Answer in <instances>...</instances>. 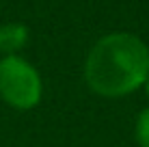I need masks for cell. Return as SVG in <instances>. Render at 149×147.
<instances>
[{"label": "cell", "mask_w": 149, "mask_h": 147, "mask_svg": "<svg viewBox=\"0 0 149 147\" xmlns=\"http://www.w3.org/2000/svg\"><path fill=\"white\" fill-rule=\"evenodd\" d=\"M134 136L138 147H149V108H143L134 123Z\"/></svg>", "instance_id": "277c9868"}, {"label": "cell", "mask_w": 149, "mask_h": 147, "mask_svg": "<svg viewBox=\"0 0 149 147\" xmlns=\"http://www.w3.org/2000/svg\"><path fill=\"white\" fill-rule=\"evenodd\" d=\"M28 41V28L24 24H4L0 26V52L4 56H13Z\"/></svg>", "instance_id": "3957f363"}, {"label": "cell", "mask_w": 149, "mask_h": 147, "mask_svg": "<svg viewBox=\"0 0 149 147\" xmlns=\"http://www.w3.org/2000/svg\"><path fill=\"white\" fill-rule=\"evenodd\" d=\"M41 76L26 59L13 54L0 61V98L9 106L30 110L41 102Z\"/></svg>", "instance_id": "7a4b0ae2"}, {"label": "cell", "mask_w": 149, "mask_h": 147, "mask_svg": "<svg viewBox=\"0 0 149 147\" xmlns=\"http://www.w3.org/2000/svg\"><path fill=\"white\" fill-rule=\"evenodd\" d=\"M149 78V48L136 35L110 33L102 37L84 63V80L102 98H123Z\"/></svg>", "instance_id": "6da1fadb"}, {"label": "cell", "mask_w": 149, "mask_h": 147, "mask_svg": "<svg viewBox=\"0 0 149 147\" xmlns=\"http://www.w3.org/2000/svg\"><path fill=\"white\" fill-rule=\"evenodd\" d=\"M143 87H145V93H147V98H149V78H147V82L143 84Z\"/></svg>", "instance_id": "5b68a950"}]
</instances>
